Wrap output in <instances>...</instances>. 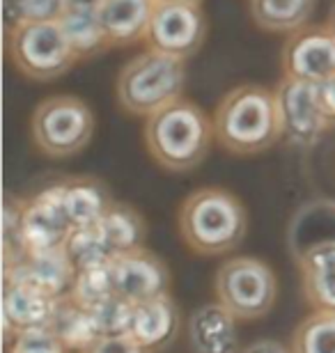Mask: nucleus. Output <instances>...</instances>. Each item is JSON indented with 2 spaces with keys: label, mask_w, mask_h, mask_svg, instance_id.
<instances>
[{
  "label": "nucleus",
  "mask_w": 335,
  "mask_h": 353,
  "mask_svg": "<svg viewBox=\"0 0 335 353\" xmlns=\"http://www.w3.org/2000/svg\"><path fill=\"white\" fill-rule=\"evenodd\" d=\"M216 143L234 157H255L283 138L276 90L255 83L232 88L213 110Z\"/></svg>",
  "instance_id": "obj_1"
},
{
  "label": "nucleus",
  "mask_w": 335,
  "mask_h": 353,
  "mask_svg": "<svg viewBox=\"0 0 335 353\" xmlns=\"http://www.w3.org/2000/svg\"><path fill=\"white\" fill-rule=\"evenodd\" d=\"M145 147L168 172H191L209 157L213 119L191 99H177L166 108L145 117Z\"/></svg>",
  "instance_id": "obj_2"
},
{
  "label": "nucleus",
  "mask_w": 335,
  "mask_h": 353,
  "mask_svg": "<svg viewBox=\"0 0 335 353\" xmlns=\"http://www.w3.org/2000/svg\"><path fill=\"white\" fill-rule=\"evenodd\" d=\"M177 225L184 243L195 255L220 257L244 243L248 216L234 193L218 186H207L193 190L182 202Z\"/></svg>",
  "instance_id": "obj_3"
},
{
  "label": "nucleus",
  "mask_w": 335,
  "mask_h": 353,
  "mask_svg": "<svg viewBox=\"0 0 335 353\" xmlns=\"http://www.w3.org/2000/svg\"><path fill=\"white\" fill-rule=\"evenodd\" d=\"M186 60L147 48L119 69L115 97L119 108L135 117H149L156 110L184 97Z\"/></svg>",
  "instance_id": "obj_4"
},
{
  "label": "nucleus",
  "mask_w": 335,
  "mask_h": 353,
  "mask_svg": "<svg viewBox=\"0 0 335 353\" xmlns=\"http://www.w3.org/2000/svg\"><path fill=\"white\" fill-rule=\"evenodd\" d=\"M5 53L19 74L39 83L60 79L78 65L60 21L5 28Z\"/></svg>",
  "instance_id": "obj_5"
},
{
  "label": "nucleus",
  "mask_w": 335,
  "mask_h": 353,
  "mask_svg": "<svg viewBox=\"0 0 335 353\" xmlns=\"http://www.w3.org/2000/svg\"><path fill=\"white\" fill-rule=\"evenodd\" d=\"M95 112L83 99L53 94L32 112L30 136L35 147L48 159H69L81 154L95 136Z\"/></svg>",
  "instance_id": "obj_6"
},
{
  "label": "nucleus",
  "mask_w": 335,
  "mask_h": 353,
  "mask_svg": "<svg viewBox=\"0 0 335 353\" xmlns=\"http://www.w3.org/2000/svg\"><path fill=\"white\" fill-rule=\"evenodd\" d=\"M216 301L239 321L262 319L278 299L276 273L258 257H232L220 264L213 280Z\"/></svg>",
  "instance_id": "obj_7"
},
{
  "label": "nucleus",
  "mask_w": 335,
  "mask_h": 353,
  "mask_svg": "<svg viewBox=\"0 0 335 353\" xmlns=\"http://www.w3.org/2000/svg\"><path fill=\"white\" fill-rule=\"evenodd\" d=\"M276 101L283 138L298 150L315 147L331 126L322 101H319L317 83L283 76V81L276 85Z\"/></svg>",
  "instance_id": "obj_8"
},
{
  "label": "nucleus",
  "mask_w": 335,
  "mask_h": 353,
  "mask_svg": "<svg viewBox=\"0 0 335 353\" xmlns=\"http://www.w3.org/2000/svg\"><path fill=\"white\" fill-rule=\"evenodd\" d=\"M207 39V17L200 5H156L145 44L152 51L189 60Z\"/></svg>",
  "instance_id": "obj_9"
},
{
  "label": "nucleus",
  "mask_w": 335,
  "mask_h": 353,
  "mask_svg": "<svg viewBox=\"0 0 335 353\" xmlns=\"http://www.w3.org/2000/svg\"><path fill=\"white\" fill-rule=\"evenodd\" d=\"M283 74L305 83H322L335 74V34L329 26H305L291 32L280 51Z\"/></svg>",
  "instance_id": "obj_10"
},
{
  "label": "nucleus",
  "mask_w": 335,
  "mask_h": 353,
  "mask_svg": "<svg viewBox=\"0 0 335 353\" xmlns=\"http://www.w3.org/2000/svg\"><path fill=\"white\" fill-rule=\"evenodd\" d=\"M71 230L74 228L62 207L60 183H53L30 200L21 202V239L28 252L60 248Z\"/></svg>",
  "instance_id": "obj_11"
},
{
  "label": "nucleus",
  "mask_w": 335,
  "mask_h": 353,
  "mask_svg": "<svg viewBox=\"0 0 335 353\" xmlns=\"http://www.w3.org/2000/svg\"><path fill=\"white\" fill-rule=\"evenodd\" d=\"M111 273L115 294L129 303L170 294V271L166 262L145 245L117 255L111 262Z\"/></svg>",
  "instance_id": "obj_12"
},
{
  "label": "nucleus",
  "mask_w": 335,
  "mask_h": 353,
  "mask_svg": "<svg viewBox=\"0 0 335 353\" xmlns=\"http://www.w3.org/2000/svg\"><path fill=\"white\" fill-rule=\"evenodd\" d=\"M60 296H53L39 287L26 282L5 280L3 287V328L5 344L14 340V335L32 328H48L53 321Z\"/></svg>",
  "instance_id": "obj_13"
},
{
  "label": "nucleus",
  "mask_w": 335,
  "mask_h": 353,
  "mask_svg": "<svg viewBox=\"0 0 335 353\" xmlns=\"http://www.w3.org/2000/svg\"><path fill=\"white\" fill-rule=\"evenodd\" d=\"M76 278V266L69 259L65 245L51 250L26 252L14 262L5 264V280L26 282V285L39 287L53 296L69 294Z\"/></svg>",
  "instance_id": "obj_14"
},
{
  "label": "nucleus",
  "mask_w": 335,
  "mask_h": 353,
  "mask_svg": "<svg viewBox=\"0 0 335 353\" xmlns=\"http://www.w3.org/2000/svg\"><path fill=\"white\" fill-rule=\"evenodd\" d=\"M182 328L180 307L170 294L154 296V299L133 303L129 337L149 353L168 349L177 340Z\"/></svg>",
  "instance_id": "obj_15"
},
{
  "label": "nucleus",
  "mask_w": 335,
  "mask_h": 353,
  "mask_svg": "<svg viewBox=\"0 0 335 353\" xmlns=\"http://www.w3.org/2000/svg\"><path fill=\"white\" fill-rule=\"evenodd\" d=\"M237 316L220 303H204L193 310L186 323L193 353H239Z\"/></svg>",
  "instance_id": "obj_16"
},
{
  "label": "nucleus",
  "mask_w": 335,
  "mask_h": 353,
  "mask_svg": "<svg viewBox=\"0 0 335 353\" xmlns=\"http://www.w3.org/2000/svg\"><path fill=\"white\" fill-rule=\"evenodd\" d=\"M301 289L312 310L335 312V239H322L298 255Z\"/></svg>",
  "instance_id": "obj_17"
},
{
  "label": "nucleus",
  "mask_w": 335,
  "mask_h": 353,
  "mask_svg": "<svg viewBox=\"0 0 335 353\" xmlns=\"http://www.w3.org/2000/svg\"><path fill=\"white\" fill-rule=\"evenodd\" d=\"M156 0H106L99 7V21L111 48H126L145 41Z\"/></svg>",
  "instance_id": "obj_18"
},
{
  "label": "nucleus",
  "mask_w": 335,
  "mask_h": 353,
  "mask_svg": "<svg viewBox=\"0 0 335 353\" xmlns=\"http://www.w3.org/2000/svg\"><path fill=\"white\" fill-rule=\"evenodd\" d=\"M62 193V207L67 211L71 228H88L97 225L111 209L113 195L111 188L97 176H67L58 181Z\"/></svg>",
  "instance_id": "obj_19"
},
{
  "label": "nucleus",
  "mask_w": 335,
  "mask_h": 353,
  "mask_svg": "<svg viewBox=\"0 0 335 353\" xmlns=\"http://www.w3.org/2000/svg\"><path fill=\"white\" fill-rule=\"evenodd\" d=\"M317 0H251L253 23L265 32L291 34L310 26Z\"/></svg>",
  "instance_id": "obj_20"
},
{
  "label": "nucleus",
  "mask_w": 335,
  "mask_h": 353,
  "mask_svg": "<svg viewBox=\"0 0 335 353\" xmlns=\"http://www.w3.org/2000/svg\"><path fill=\"white\" fill-rule=\"evenodd\" d=\"M99 230L111 245L113 255H124L135 248H142L147 239V223L131 204L113 202L111 209L106 211L102 221L97 223Z\"/></svg>",
  "instance_id": "obj_21"
},
{
  "label": "nucleus",
  "mask_w": 335,
  "mask_h": 353,
  "mask_svg": "<svg viewBox=\"0 0 335 353\" xmlns=\"http://www.w3.org/2000/svg\"><path fill=\"white\" fill-rule=\"evenodd\" d=\"M48 328H53V333L65 344V349L74 353L85 351L97 337H102L92 312L81 303H76L69 294L58 299V307H55L53 321Z\"/></svg>",
  "instance_id": "obj_22"
},
{
  "label": "nucleus",
  "mask_w": 335,
  "mask_h": 353,
  "mask_svg": "<svg viewBox=\"0 0 335 353\" xmlns=\"http://www.w3.org/2000/svg\"><path fill=\"white\" fill-rule=\"evenodd\" d=\"M60 26L78 62L97 58L106 48H111L99 21V10H67L62 14Z\"/></svg>",
  "instance_id": "obj_23"
},
{
  "label": "nucleus",
  "mask_w": 335,
  "mask_h": 353,
  "mask_svg": "<svg viewBox=\"0 0 335 353\" xmlns=\"http://www.w3.org/2000/svg\"><path fill=\"white\" fill-rule=\"evenodd\" d=\"M291 353H335V312L315 310L294 328Z\"/></svg>",
  "instance_id": "obj_24"
},
{
  "label": "nucleus",
  "mask_w": 335,
  "mask_h": 353,
  "mask_svg": "<svg viewBox=\"0 0 335 353\" xmlns=\"http://www.w3.org/2000/svg\"><path fill=\"white\" fill-rule=\"evenodd\" d=\"M65 250L69 259L74 262L76 271L92 266L111 264L115 255H113L111 245L99 230V225H88V228H74L65 241Z\"/></svg>",
  "instance_id": "obj_25"
},
{
  "label": "nucleus",
  "mask_w": 335,
  "mask_h": 353,
  "mask_svg": "<svg viewBox=\"0 0 335 353\" xmlns=\"http://www.w3.org/2000/svg\"><path fill=\"white\" fill-rule=\"evenodd\" d=\"M5 28L19 23H51L67 12L65 0H3Z\"/></svg>",
  "instance_id": "obj_26"
},
{
  "label": "nucleus",
  "mask_w": 335,
  "mask_h": 353,
  "mask_svg": "<svg viewBox=\"0 0 335 353\" xmlns=\"http://www.w3.org/2000/svg\"><path fill=\"white\" fill-rule=\"evenodd\" d=\"M113 294H115V287H113L111 264L81 268V271H76L74 285H71V289H69V296L76 303H81L83 307L97 305L99 301L108 299V296H113Z\"/></svg>",
  "instance_id": "obj_27"
},
{
  "label": "nucleus",
  "mask_w": 335,
  "mask_h": 353,
  "mask_svg": "<svg viewBox=\"0 0 335 353\" xmlns=\"http://www.w3.org/2000/svg\"><path fill=\"white\" fill-rule=\"evenodd\" d=\"M88 310L95 316V323L102 335H129L133 303L124 301L122 296L113 294Z\"/></svg>",
  "instance_id": "obj_28"
},
{
  "label": "nucleus",
  "mask_w": 335,
  "mask_h": 353,
  "mask_svg": "<svg viewBox=\"0 0 335 353\" xmlns=\"http://www.w3.org/2000/svg\"><path fill=\"white\" fill-rule=\"evenodd\" d=\"M7 353H67V349L53 328H32L14 335Z\"/></svg>",
  "instance_id": "obj_29"
},
{
  "label": "nucleus",
  "mask_w": 335,
  "mask_h": 353,
  "mask_svg": "<svg viewBox=\"0 0 335 353\" xmlns=\"http://www.w3.org/2000/svg\"><path fill=\"white\" fill-rule=\"evenodd\" d=\"M81 353H149L129 335H102Z\"/></svg>",
  "instance_id": "obj_30"
},
{
  "label": "nucleus",
  "mask_w": 335,
  "mask_h": 353,
  "mask_svg": "<svg viewBox=\"0 0 335 353\" xmlns=\"http://www.w3.org/2000/svg\"><path fill=\"white\" fill-rule=\"evenodd\" d=\"M317 92H319V101H322L326 117H329L331 126H335V74L331 79L317 83Z\"/></svg>",
  "instance_id": "obj_31"
},
{
  "label": "nucleus",
  "mask_w": 335,
  "mask_h": 353,
  "mask_svg": "<svg viewBox=\"0 0 335 353\" xmlns=\"http://www.w3.org/2000/svg\"><path fill=\"white\" fill-rule=\"evenodd\" d=\"M239 353H291V347H285L276 340H258L244 347Z\"/></svg>",
  "instance_id": "obj_32"
},
{
  "label": "nucleus",
  "mask_w": 335,
  "mask_h": 353,
  "mask_svg": "<svg viewBox=\"0 0 335 353\" xmlns=\"http://www.w3.org/2000/svg\"><path fill=\"white\" fill-rule=\"evenodd\" d=\"M67 10H99L106 0H65Z\"/></svg>",
  "instance_id": "obj_33"
},
{
  "label": "nucleus",
  "mask_w": 335,
  "mask_h": 353,
  "mask_svg": "<svg viewBox=\"0 0 335 353\" xmlns=\"http://www.w3.org/2000/svg\"><path fill=\"white\" fill-rule=\"evenodd\" d=\"M202 0H156V5H200Z\"/></svg>",
  "instance_id": "obj_34"
},
{
  "label": "nucleus",
  "mask_w": 335,
  "mask_h": 353,
  "mask_svg": "<svg viewBox=\"0 0 335 353\" xmlns=\"http://www.w3.org/2000/svg\"><path fill=\"white\" fill-rule=\"evenodd\" d=\"M326 26L331 28V32L335 34V5L331 7V12H329V19H326Z\"/></svg>",
  "instance_id": "obj_35"
}]
</instances>
